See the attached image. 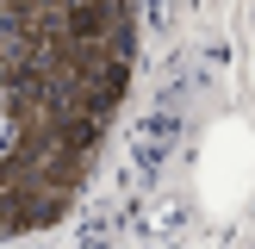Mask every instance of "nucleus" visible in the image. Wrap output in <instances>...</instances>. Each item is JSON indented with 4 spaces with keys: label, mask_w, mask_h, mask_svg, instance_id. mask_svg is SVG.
<instances>
[{
    "label": "nucleus",
    "mask_w": 255,
    "mask_h": 249,
    "mask_svg": "<svg viewBox=\"0 0 255 249\" xmlns=\"http://www.w3.org/2000/svg\"><path fill=\"white\" fill-rule=\"evenodd\" d=\"M249 193H255V131L243 119H224L199 156V199L218 218H231V212H243Z\"/></svg>",
    "instance_id": "nucleus-2"
},
{
    "label": "nucleus",
    "mask_w": 255,
    "mask_h": 249,
    "mask_svg": "<svg viewBox=\"0 0 255 249\" xmlns=\"http://www.w3.org/2000/svg\"><path fill=\"white\" fill-rule=\"evenodd\" d=\"M131 75V0H0V237L50 224Z\"/></svg>",
    "instance_id": "nucleus-1"
}]
</instances>
